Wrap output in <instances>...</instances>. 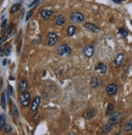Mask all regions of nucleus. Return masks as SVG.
I'll return each mask as SVG.
<instances>
[{"instance_id": "nucleus-6", "label": "nucleus", "mask_w": 132, "mask_h": 135, "mask_svg": "<svg viewBox=\"0 0 132 135\" xmlns=\"http://www.w3.org/2000/svg\"><path fill=\"white\" fill-rule=\"evenodd\" d=\"M40 104H41V97L36 96L33 99L32 104H31V111L32 112H37L39 108Z\"/></svg>"}, {"instance_id": "nucleus-19", "label": "nucleus", "mask_w": 132, "mask_h": 135, "mask_svg": "<svg viewBox=\"0 0 132 135\" xmlns=\"http://www.w3.org/2000/svg\"><path fill=\"white\" fill-rule=\"evenodd\" d=\"M6 122V115L4 113H2L0 116V129H3V126Z\"/></svg>"}, {"instance_id": "nucleus-17", "label": "nucleus", "mask_w": 132, "mask_h": 135, "mask_svg": "<svg viewBox=\"0 0 132 135\" xmlns=\"http://www.w3.org/2000/svg\"><path fill=\"white\" fill-rule=\"evenodd\" d=\"M20 7H21V3H15L14 5H12V7H11L10 12H11V14H13V13H15V12H16L17 11H19V10H20Z\"/></svg>"}, {"instance_id": "nucleus-18", "label": "nucleus", "mask_w": 132, "mask_h": 135, "mask_svg": "<svg viewBox=\"0 0 132 135\" xmlns=\"http://www.w3.org/2000/svg\"><path fill=\"white\" fill-rule=\"evenodd\" d=\"M76 28L75 25H70L68 28H67V34L69 36H72L75 32H76Z\"/></svg>"}, {"instance_id": "nucleus-7", "label": "nucleus", "mask_w": 132, "mask_h": 135, "mask_svg": "<svg viewBox=\"0 0 132 135\" xmlns=\"http://www.w3.org/2000/svg\"><path fill=\"white\" fill-rule=\"evenodd\" d=\"M54 13V11L52 10H47V9H42L41 11V16L44 20H49Z\"/></svg>"}, {"instance_id": "nucleus-13", "label": "nucleus", "mask_w": 132, "mask_h": 135, "mask_svg": "<svg viewBox=\"0 0 132 135\" xmlns=\"http://www.w3.org/2000/svg\"><path fill=\"white\" fill-rule=\"evenodd\" d=\"M95 116H96V112H95V110L92 109V108L88 109L87 111H86L84 113H83V117H84L85 119H87V120L92 119V118H93Z\"/></svg>"}, {"instance_id": "nucleus-33", "label": "nucleus", "mask_w": 132, "mask_h": 135, "mask_svg": "<svg viewBox=\"0 0 132 135\" xmlns=\"http://www.w3.org/2000/svg\"><path fill=\"white\" fill-rule=\"evenodd\" d=\"M41 1V0H35V1H33L29 7H33V6H35V5H37V4H38V3Z\"/></svg>"}, {"instance_id": "nucleus-24", "label": "nucleus", "mask_w": 132, "mask_h": 135, "mask_svg": "<svg viewBox=\"0 0 132 135\" xmlns=\"http://www.w3.org/2000/svg\"><path fill=\"white\" fill-rule=\"evenodd\" d=\"M12 115L14 116V117H19V112H18V108L16 107V105H13L12 107Z\"/></svg>"}, {"instance_id": "nucleus-2", "label": "nucleus", "mask_w": 132, "mask_h": 135, "mask_svg": "<svg viewBox=\"0 0 132 135\" xmlns=\"http://www.w3.org/2000/svg\"><path fill=\"white\" fill-rule=\"evenodd\" d=\"M20 103L22 107H28L30 104V94L29 92L25 91V92H21V95H20L19 98Z\"/></svg>"}, {"instance_id": "nucleus-35", "label": "nucleus", "mask_w": 132, "mask_h": 135, "mask_svg": "<svg viewBox=\"0 0 132 135\" xmlns=\"http://www.w3.org/2000/svg\"><path fill=\"white\" fill-rule=\"evenodd\" d=\"M111 1H113V2L115 3H122V2L126 1V0H111Z\"/></svg>"}, {"instance_id": "nucleus-39", "label": "nucleus", "mask_w": 132, "mask_h": 135, "mask_svg": "<svg viewBox=\"0 0 132 135\" xmlns=\"http://www.w3.org/2000/svg\"><path fill=\"white\" fill-rule=\"evenodd\" d=\"M0 89H1V86H0Z\"/></svg>"}, {"instance_id": "nucleus-26", "label": "nucleus", "mask_w": 132, "mask_h": 135, "mask_svg": "<svg viewBox=\"0 0 132 135\" xmlns=\"http://www.w3.org/2000/svg\"><path fill=\"white\" fill-rule=\"evenodd\" d=\"M7 95H8V97H9V99H10V96L12 95V93H13V88L11 87V86L10 85V84H8V86H7Z\"/></svg>"}, {"instance_id": "nucleus-31", "label": "nucleus", "mask_w": 132, "mask_h": 135, "mask_svg": "<svg viewBox=\"0 0 132 135\" xmlns=\"http://www.w3.org/2000/svg\"><path fill=\"white\" fill-rule=\"evenodd\" d=\"M3 130L5 133H9L11 130V127L10 125H4L3 126Z\"/></svg>"}, {"instance_id": "nucleus-5", "label": "nucleus", "mask_w": 132, "mask_h": 135, "mask_svg": "<svg viewBox=\"0 0 132 135\" xmlns=\"http://www.w3.org/2000/svg\"><path fill=\"white\" fill-rule=\"evenodd\" d=\"M121 118H122V113H113L112 114H110V117L109 118V123L111 125L116 124L120 121Z\"/></svg>"}, {"instance_id": "nucleus-32", "label": "nucleus", "mask_w": 132, "mask_h": 135, "mask_svg": "<svg viewBox=\"0 0 132 135\" xmlns=\"http://www.w3.org/2000/svg\"><path fill=\"white\" fill-rule=\"evenodd\" d=\"M39 117H40V114H39L38 113H35V115H34L33 117H32L33 121H37V120H39Z\"/></svg>"}, {"instance_id": "nucleus-29", "label": "nucleus", "mask_w": 132, "mask_h": 135, "mask_svg": "<svg viewBox=\"0 0 132 135\" xmlns=\"http://www.w3.org/2000/svg\"><path fill=\"white\" fill-rule=\"evenodd\" d=\"M11 48H12V47H11V45H9V46L7 47L6 50H5V54H4V55L6 57H8L11 54Z\"/></svg>"}, {"instance_id": "nucleus-21", "label": "nucleus", "mask_w": 132, "mask_h": 135, "mask_svg": "<svg viewBox=\"0 0 132 135\" xmlns=\"http://www.w3.org/2000/svg\"><path fill=\"white\" fill-rule=\"evenodd\" d=\"M113 113H114V106H113V104H108V106H107V109H106L105 114H106V116H108V115L112 114Z\"/></svg>"}, {"instance_id": "nucleus-14", "label": "nucleus", "mask_w": 132, "mask_h": 135, "mask_svg": "<svg viewBox=\"0 0 132 135\" xmlns=\"http://www.w3.org/2000/svg\"><path fill=\"white\" fill-rule=\"evenodd\" d=\"M65 22H66V19H65L64 16H63V15H58V16H56V18L54 20V23L58 26L63 25Z\"/></svg>"}, {"instance_id": "nucleus-16", "label": "nucleus", "mask_w": 132, "mask_h": 135, "mask_svg": "<svg viewBox=\"0 0 132 135\" xmlns=\"http://www.w3.org/2000/svg\"><path fill=\"white\" fill-rule=\"evenodd\" d=\"M118 36L120 38H125L128 36V32L124 28H120L119 30H118V32H117Z\"/></svg>"}, {"instance_id": "nucleus-25", "label": "nucleus", "mask_w": 132, "mask_h": 135, "mask_svg": "<svg viewBox=\"0 0 132 135\" xmlns=\"http://www.w3.org/2000/svg\"><path fill=\"white\" fill-rule=\"evenodd\" d=\"M110 129H111V124L110 125H106V126H104V128H103V133H104V134H105V133H109L110 131Z\"/></svg>"}, {"instance_id": "nucleus-22", "label": "nucleus", "mask_w": 132, "mask_h": 135, "mask_svg": "<svg viewBox=\"0 0 132 135\" xmlns=\"http://www.w3.org/2000/svg\"><path fill=\"white\" fill-rule=\"evenodd\" d=\"M98 85V79L97 77H92V80H91V86L92 88H97Z\"/></svg>"}, {"instance_id": "nucleus-10", "label": "nucleus", "mask_w": 132, "mask_h": 135, "mask_svg": "<svg viewBox=\"0 0 132 135\" xmlns=\"http://www.w3.org/2000/svg\"><path fill=\"white\" fill-rule=\"evenodd\" d=\"M95 70L99 74H101V75H105L107 71V66L102 62H100L97 65V66L95 67Z\"/></svg>"}, {"instance_id": "nucleus-30", "label": "nucleus", "mask_w": 132, "mask_h": 135, "mask_svg": "<svg viewBox=\"0 0 132 135\" xmlns=\"http://www.w3.org/2000/svg\"><path fill=\"white\" fill-rule=\"evenodd\" d=\"M8 39V37L7 36H2L1 37H0V46H2L5 42H6V41Z\"/></svg>"}, {"instance_id": "nucleus-15", "label": "nucleus", "mask_w": 132, "mask_h": 135, "mask_svg": "<svg viewBox=\"0 0 132 135\" xmlns=\"http://www.w3.org/2000/svg\"><path fill=\"white\" fill-rule=\"evenodd\" d=\"M124 61V54H117V56L116 57L115 60H114V64L116 66L119 67L121 66Z\"/></svg>"}, {"instance_id": "nucleus-34", "label": "nucleus", "mask_w": 132, "mask_h": 135, "mask_svg": "<svg viewBox=\"0 0 132 135\" xmlns=\"http://www.w3.org/2000/svg\"><path fill=\"white\" fill-rule=\"evenodd\" d=\"M32 15V11L28 12V13H27V16H26V21H28V20L31 18Z\"/></svg>"}, {"instance_id": "nucleus-38", "label": "nucleus", "mask_w": 132, "mask_h": 135, "mask_svg": "<svg viewBox=\"0 0 132 135\" xmlns=\"http://www.w3.org/2000/svg\"><path fill=\"white\" fill-rule=\"evenodd\" d=\"M130 23H131V25H132V20H130Z\"/></svg>"}, {"instance_id": "nucleus-20", "label": "nucleus", "mask_w": 132, "mask_h": 135, "mask_svg": "<svg viewBox=\"0 0 132 135\" xmlns=\"http://www.w3.org/2000/svg\"><path fill=\"white\" fill-rule=\"evenodd\" d=\"M124 129L126 132H129V131L132 130V120H129L126 123V125L124 126Z\"/></svg>"}, {"instance_id": "nucleus-37", "label": "nucleus", "mask_w": 132, "mask_h": 135, "mask_svg": "<svg viewBox=\"0 0 132 135\" xmlns=\"http://www.w3.org/2000/svg\"><path fill=\"white\" fill-rule=\"evenodd\" d=\"M7 59H4L3 61V66H6L7 65Z\"/></svg>"}, {"instance_id": "nucleus-8", "label": "nucleus", "mask_w": 132, "mask_h": 135, "mask_svg": "<svg viewBox=\"0 0 132 135\" xmlns=\"http://www.w3.org/2000/svg\"><path fill=\"white\" fill-rule=\"evenodd\" d=\"M84 28L87 30H88V31H90L92 32H94V33H97V32H99L101 31L100 28L97 27V25H96V24H94L92 23H85L84 24Z\"/></svg>"}, {"instance_id": "nucleus-23", "label": "nucleus", "mask_w": 132, "mask_h": 135, "mask_svg": "<svg viewBox=\"0 0 132 135\" xmlns=\"http://www.w3.org/2000/svg\"><path fill=\"white\" fill-rule=\"evenodd\" d=\"M0 104H1V107L3 109L6 108V95L4 93L1 95V102H0Z\"/></svg>"}, {"instance_id": "nucleus-1", "label": "nucleus", "mask_w": 132, "mask_h": 135, "mask_svg": "<svg viewBox=\"0 0 132 135\" xmlns=\"http://www.w3.org/2000/svg\"><path fill=\"white\" fill-rule=\"evenodd\" d=\"M56 52L59 56L67 57V56H69L70 54L71 49L69 45H67L66 44H62V45H60L59 46L57 47Z\"/></svg>"}, {"instance_id": "nucleus-11", "label": "nucleus", "mask_w": 132, "mask_h": 135, "mask_svg": "<svg viewBox=\"0 0 132 135\" xmlns=\"http://www.w3.org/2000/svg\"><path fill=\"white\" fill-rule=\"evenodd\" d=\"M117 86L114 83L110 84L106 88V92L108 93V95H114L117 92Z\"/></svg>"}, {"instance_id": "nucleus-3", "label": "nucleus", "mask_w": 132, "mask_h": 135, "mask_svg": "<svg viewBox=\"0 0 132 135\" xmlns=\"http://www.w3.org/2000/svg\"><path fill=\"white\" fill-rule=\"evenodd\" d=\"M71 21H73L75 23H82L84 20V16L79 11H74L70 14V16Z\"/></svg>"}, {"instance_id": "nucleus-4", "label": "nucleus", "mask_w": 132, "mask_h": 135, "mask_svg": "<svg viewBox=\"0 0 132 135\" xmlns=\"http://www.w3.org/2000/svg\"><path fill=\"white\" fill-rule=\"evenodd\" d=\"M47 36H48V41H47L48 45H49L50 47L54 46L58 41V35L55 32H52L48 33Z\"/></svg>"}, {"instance_id": "nucleus-9", "label": "nucleus", "mask_w": 132, "mask_h": 135, "mask_svg": "<svg viewBox=\"0 0 132 135\" xmlns=\"http://www.w3.org/2000/svg\"><path fill=\"white\" fill-rule=\"evenodd\" d=\"M93 54H94V47L92 45H88L83 49V54L87 57H92Z\"/></svg>"}, {"instance_id": "nucleus-27", "label": "nucleus", "mask_w": 132, "mask_h": 135, "mask_svg": "<svg viewBox=\"0 0 132 135\" xmlns=\"http://www.w3.org/2000/svg\"><path fill=\"white\" fill-rule=\"evenodd\" d=\"M7 46H6V45L5 44H3L2 46H0V57H3V55H4V54H5V50H6V48Z\"/></svg>"}, {"instance_id": "nucleus-28", "label": "nucleus", "mask_w": 132, "mask_h": 135, "mask_svg": "<svg viewBox=\"0 0 132 135\" xmlns=\"http://www.w3.org/2000/svg\"><path fill=\"white\" fill-rule=\"evenodd\" d=\"M12 29H13V23H11L9 27L7 28V37L9 38L11 35V32H12Z\"/></svg>"}, {"instance_id": "nucleus-36", "label": "nucleus", "mask_w": 132, "mask_h": 135, "mask_svg": "<svg viewBox=\"0 0 132 135\" xmlns=\"http://www.w3.org/2000/svg\"><path fill=\"white\" fill-rule=\"evenodd\" d=\"M7 20H4L3 21V23H2V28H5V27H7Z\"/></svg>"}, {"instance_id": "nucleus-12", "label": "nucleus", "mask_w": 132, "mask_h": 135, "mask_svg": "<svg viewBox=\"0 0 132 135\" xmlns=\"http://www.w3.org/2000/svg\"><path fill=\"white\" fill-rule=\"evenodd\" d=\"M28 88V83L26 79H21L19 83V91L20 92H25L26 91Z\"/></svg>"}]
</instances>
